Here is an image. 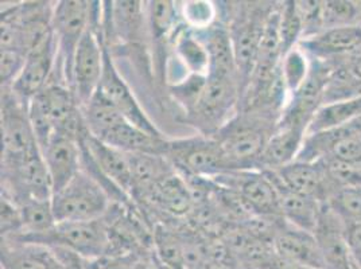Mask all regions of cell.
Wrapping results in <instances>:
<instances>
[{
	"mask_svg": "<svg viewBox=\"0 0 361 269\" xmlns=\"http://www.w3.org/2000/svg\"><path fill=\"white\" fill-rule=\"evenodd\" d=\"M278 118L257 111H238L213 134L219 142L229 171L257 170L260 155L274 134Z\"/></svg>",
	"mask_w": 361,
	"mask_h": 269,
	"instance_id": "1",
	"label": "cell"
},
{
	"mask_svg": "<svg viewBox=\"0 0 361 269\" xmlns=\"http://www.w3.org/2000/svg\"><path fill=\"white\" fill-rule=\"evenodd\" d=\"M29 118L39 150L54 132L80 139L88 131L75 92L62 82H50L29 100Z\"/></svg>",
	"mask_w": 361,
	"mask_h": 269,
	"instance_id": "2",
	"label": "cell"
},
{
	"mask_svg": "<svg viewBox=\"0 0 361 269\" xmlns=\"http://www.w3.org/2000/svg\"><path fill=\"white\" fill-rule=\"evenodd\" d=\"M240 97L238 78L209 73L195 104L185 112L186 121L196 127L200 134L213 136L236 115Z\"/></svg>",
	"mask_w": 361,
	"mask_h": 269,
	"instance_id": "3",
	"label": "cell"
},
{
	"mask_svg": "<svg viewBox=\"0 0 361 269\" xmlns=\"http://www.w3.org/2000/svg\"><path fill=\"white\" fill-rule=\"evenodd\" d=\"M115 202L106 189L81 170L73 180L51 198L57 223H85L104 218Z\"/></svg>",
	"mask_w": 361,
	"mask_h": 269,
	"instance_id": "4",
	"label": "cell"
},
{
	"mask_svg": "<svg viewBox=\"0 0 361 269\" xmlns=\"http://www.w3.org/2000/svg\"><path fill=\"white\" fill-rule=\"evenodd\" d=\"M229 8L226 27L232 39L243 94L254 73L264 26L274 6L264 7L263 3L262 6H255V3H238V6H231Z\"/></svg>",
	"mask_w": 361,
	"mask_h": 269,
	"instance_id": "5",
	"label": "cell"
},
{
	"mask_svg": "<svg viewBox=\"0 0 361 269\" xmlns=\"http://www.w3.org/2000/svg\"><path fill=\"white\" fill-rule=\"evenodd\" d=\"M53 7L49 1H26L1 7V49L27 56L51 31Z\"/></svg>",
	"mask_w": 361,
	"mask_h": 269,
	"instance_id": "6",
	"label": "cell"
},
{
	"mask_svg": "<svg viewBox=\"0 0 361 269\" xmlns=\"http://www.w3.org/2000/svg\"><path fill=\"white\" fill-rule=\"evenodd\" d=\"M94 1L62 0L54 3L51 29L59 49L57 81L71 88L75 50L85 31L90 29ZM56 75V73H54ZM54 78V77H53ZM72 89V88H71Z\"/></svg>",
	"mask_w": 361,
	"mask_h": 269,
	"instance_id": "7",
	"label": "cell"
},
{
	"mask_svg": "<svg viewBox=\"0 0 361 269\" xmlns=\"http://www.w3.org/2000/svg\"><path fill=\"white\" fill-rule=\"evenodd\" d=\"M166 159L185 178L213 180L228 173L226 158L213 136L197 134L185 139L167 140Z\"/></svg>",
	"mask_w": 361,
	"mask_h": 269,
	"instance_id": "8",
	"label": "cell"
},
{
	"mask_svg": "<svg viewBox=\"0 0 361 269\" xmlns=\"http://www.w3.org/2000/svg\"><path fill=\"white\" fill-rule=\"evenodd\" d=\"M16 241L41 244L45 246H63L81 254L87 260H97L111 252L109 221L106 215L104 218L85 223H57L45 234Z\"/></svg>",
	"mask_w": 361,
	"mask_h": 269,
	"instance_id": "9",
	"label": "cell"
},
{
	"mask_svg": "<svg viewBox=\"0 0 361 269\" xmlns=\"http://www.w3.org/2000/svg\"><path fill=\"white\" fill-rule=\"evenodd\" d=\"M1 163H13L39 151L29 118V101L1 88Z\"/></svg>",
	"mask_w": 361,
	"mask_h": 269,
	"instance_id": "10",
	"label": "cell"
},
{
	"mask_svg": "<svg viewBox=\"0 0 361 269\" xmlns=\"http://www.w3.org/2000/svg\"><path fill=\"white\" fill-rule=\"evenodd\" d=\"M104 51L106 42L100 20L92 18L90 29L85 31L77 46L72 68L71 88L75 92L81 108L90 103L99 89L104 69Z\"/></svg>",
	"mask_w": 361,
	"mask_h": 269,
	"instance_id": "11",
	"label": "cell"
},
{
	"mask_svg": "<svg viewBox=\"0 0 361 269\" xmlns=\"http://www.w3.org/2000/svg\"><path fill=\"white\" fill-rule=\"evenodd\" d=\"M213 180L238 195L252 215L282 217L279 194L267 171H229Z\"/></svg>",
	"mask_w": 361,
	"mask_h": 269,
	"instance_id": "12",
	"label": "cell"
},
{
	"mask_svg": "<svg viewBox=\"0 0 361 269\" xmlns=\"http://www.w3.org/2000/svg\"><path fill=\"white\" fill-rule=\"evenodd\" d=\"M97 92L102 96H104L106 100L121 112V116L127 121H130L137 128L146 131L147 134L152 136L165 137L164 134L158 130V127L146 115L143 108L137 103L133 90L119 73L112 58L111 50L108 49L106 44V51H104V69H103V75H102V81Z\"/></svg>",
	"mask_w": 361,
	"mask_h": 269,
	"instance_id": "13",
	"label": "cell"
},
{
	"mask_svg": "<svg viewBox=\"0 0 361 269\" xmlns=\"http://www.w3.org/2000/svg\"><path fill=\"white\" fill-rule=\"evenodd\" d=\"M57 61L59 49L51 29L45 38L29 51L22 72L8 88L14 90L20 99L29 101L53 81Z\"/></svg>",
	"mask_w": 361,
	"mask_h": 269,
	"instance_id": "14",
	"label": "cell"
},
{
	"mask_svg": "<svg viewBox=\"0 0 361 269\" xmlns=\"http://www.w3.org/2000/svg\"><path fill=\"white\" fill-rule=\"evenodd\" d=\"M51 184L53 194L60 192L82 170L80 139L54 132L41 149Z\"/></svg>",
	"mask_w": 361,
	"mask_h": 269,
	"instance_id": "15",
	"label": "cell"
},
{
	"mask_svg": "<svg viewBox=\"0 0 361 269\" xmlns=\"http://www.w3.org/2000/svg\"><path fill=\"white\" fill-rule=\"evenodd\" d=\"M298 46L314 60H346L361 50V25L326 29L303 38Z\"/></svg>",
	"mask_w": 361,
	"mask_h": 269,
	"instance_id": "16",
	"label": "cell"
},
{
	"mask_svg": "<svg viewBox=\"0 0 361 269\" xmlns=\"http://www.w3.org/2000/svg\"><path fill=\"white\" fill-rule=\"evenodd\" d=\"M274 173L279 177L287 189L298 194L312 196L321 204L328 202L331 195L337 190L328 177L324 161H294L293 163Z\"/></svg>",
	"mask_w": 361,
	"mask_h": 269,
	"instance_id": "17",
	"label": "cell"
},
{
	"mask_svg": "<svg viewBox=\"0 0 361 269\" xmlns=\"http://www.w3.org/2000/svg\"><path fill=\"white\" fill-rule=\"evenodd\" d=\"M274 251L287 261L314 269L325 268L324 256L314 233L285 224L274 239Z\"/></svg>",
	"mask_w": 361,
	"mask_h": 269,
	"instance_id": "18",
	"label": "cell"
},
{
	"mask_svg": "<svg viewBox=\"0 0 361 269\" xmlns=\"http://www.w3.org/2000/svg\"><path fill=\"white\" fill-rule=\"evenodd\" d=\"M307 128L301 125L276 124L274 134L259 158L257 170L278 171L282 167L293 163L305 142Z\"/></svg>",
	"mask_w": 361,
	"mask_h": 269,
	"instance_id": "19",
	"label": "cell"
},
{
	"mask_svg": "<svg viewBox=\"0 0 361 269\" xmlns=\"http://www.w3.org/2000/svg\"><path fill=\"white\" fill-rule=\"evenodd\" d=\"M142 199L149 202L152 208L177 218L188 217L195 209L190 189L177 171L157 183Z\"/></svg>",
	"mask_w": 361,
	"mask_h": 269,
	"instance_id": "20",
	"label": "cell"
},
{
	"mask_svg": "<svg viewBox=\"0 0 361 269\" xmlns=\"http://www.w3.org/2000/svg\"><path fill=\"white\" fill-rule=\"evenodd\" d=\"M274 182L281 202V213L287 224L314 233L319 221L322 204L312 196L298 194L282 183L274 171H267Z\"/></svg>",
	"mask_w": 361,
	"mask_h": 269,
	"instance_id": "21",
	"label": "cell"
},
{
	"mask_svg": "<svg viewBox=\"0 0 361 269\" xmlns=\"http://www.w3.org/2000/svg\"><path fill=\"white\" fill-rule=\"evenodd\" d=\"M1 269H63L57 256L45 245L1 239Z\"/></svg>",
	"mask_w": 361,
	"mask_h": 269,
	"instance_id": "22",
	"label": "cell"
},
{
	"mask_svg": "<svg viewBox=\"0 0 361 269\" xmlns=\"http://www.w3.org/2000/svg\"><path fill=\"white\" fill-rule=\"evenodd\" d=\"M196 32L209 56V73L233 77L240 81L232 39L226 25L223 22H214L208 29Z\"/></svg>",
	"mask_w": 361,
	"mask_h": 269,
	"instance_id": "23",
	"label": "cell"
},
{
	"mask_svg": "<svg viewBox=\"0 0 361 269\" xmlns=\"http://www.w3.org/2000/svg\"><path fill=\"white\" fill-rule=\"evenodd\" d=\"M133 171L131 199H142L151 189L174 174L176 170L162 155L150 154H127Z\"/></svg>",
	"mask_w": 361,
	"mask_h": 269,
	"instance_id": "24",
	"label": "cell"
},
{
	"mask_svg": "<svg viewBox=\"0 0 361 269\" xmlns=\"http://www.w3.org/2000/svg\"><path fill=\"white\" fill-rule=\"evenodd\" d=\"M177 29L173 34L176 57L189 75H208L209 56L196 31L188 26Z\"/></svg>",
	"mask_w": 361,
	"mask_h": 269,
	"instance_id": "25",
	"label": "cell"
},
{
	"mask_svg": "<svg viewBox=\"0 0 361 269\" xmlns=\"http://www.w3.org/2000/svg\"><path fill=\"white\" fill-rule=\"evenodd\" d=\"M361 118V97L321 105L307 127L306 134L344 127Z\"/></svg>",
	"mask_w": 361,
	"mask_h": 269,
	"instance_id": "26",
	"label": "cell"
},
{
	"mask_svg": "<svg viewBox=\"0 0 361 269\" xmlns=\"http://www.w3.org/2000/svg\"><path fill=\"white\" fill-rule=\"evenodd\" d=\"M154 249L170 269L186 268V239L164 226L154 229Z\"/></svg>",
	"mask_w": 361,
	"mask_h": 269,
	"instance_id": "27",
	"label": "cell"
},
{
	"mask_svg": "<svg viewBox=\"0 0 361 269\" xmlns=\"http://www.w3.org/2000/svg\"><path fill=\"white\" fill-rule=\"evenodd\" d=\"M322 31L361 23V1L328 0L321 6Z\"/></svg>",
	"mask_w": 361,
	"mask_h": 269,
	"instance_id": "28",
	"label": "cell"
},
{
	"mask_svg": "<svg viewBox=\"0 0 361 269\" xmlns=\"http://www.w3.org/2000/svg\"><path fill=\"white\" fill-rule=\"evenodd\" d=\"M279 37L282 58L295 49L303 38V22L294 0L283 1L279 6Z\"/></svg>",
	"mask_w": 361,
	"mask_h": 269,
	"instance_id": "29",
	"label": "cell"
},
{
	"mask_svg": "<svg viewBox=\"0 0 361 269\" xmlns=\"http://www.w3.org/2000/svg\"><path fill=\"white\" fill-rule=\"evenodd\" d=\"M147 6V16L152 38L162 41L174 34L177 27V7L173 1H150Z\"/></svg>",
	"mask_w": 361,
	"mask_h": 269,
	"instance_id": "30",
	"label": "cell"
},
{
	"mask_svg": "<svg viewBox=\"0 0 361 269\" xmlns=\"http://www.w3.org/2000/svg\"><path fill=\"white\" fill-rule=\"evenodd\" d=\"M325 204L345 226L361 221V187L337 189Z\"/></svg>",
	"mask_w": 361,
	"mask_h": 269,
	"instance_id": "31",
	"label": "cell"
},
{
	"mask_svg": "<svg viewBox=\"0 0 361 269\" xmlns=\"http://www.w3.org/2000/svg\"><path fill=\"white\" fill-rule=\"evenodd\" d=\"M312 61L309 60L307 54L302 50L300 46L288 51L281 61V75L283 84L286 87L288 96L294 93L306 80L310 72Z\"/></svg>",
	"mask_w": 361,
	"mask_h": 269,
	"instance_id": "32",
	"label": "cell"
},
{
	"mask_svg": "<svg viewBox=\"0 0 361 269\" xmlns=\"http://www.w3.org/2000/svg\"><path fill=\"white\" fill-rule=\"evenodd\" d=\"M182 13L188 27L195 31L208 29L216 20V7L211 1H186L182 3Z\"/></svg>",
	"mask_w": 361,
	"mask_h": 269,
	"instance_id": "33",
	"label": "cell"
},
{
	"mask_svg": "<svg viewBox=\"0 0 361 269\" xmlns=\"http://www.w3.org/2000/svg\"><path fill=\"white\" fill-rule=\"evenodd\" d=\"M0 60L1 88H7L14 84L18 75L22 72L26 54L16 50H1Z\"/></svg>",
	"mask_w": 361,
	"mask_h": 269,
	"instance_id": "34",
	"label": "cell"
},
{
	"mask_svg": "<svg viewBox=\"0 0 361 269\" xmlns=\"http://www.w3.org/2000/svg\"><path fill=\"white\" fill-rule=\"evenodd\" d=\"M345 236L352 254H361V221L345 226Z\"/></svg>",
	"mask_w": 361,
	"mask_h": 269,
	"instance_id": "35",
	"label": "cell"
},
{
	"mask_svg": "<svg viewBox=\"0 0 361 269\" xmlns=\"http://www.w3.org/2000/svg\"><path fill=\"white\" fill-rule=\"evenodd\" d=\"M259 269H314L310 267H305V265H300L291 261H287L285 258L279 257L278 254H272L270 260L267 263H264Z\"/></svg>",
	"mask_w": 361,
	"mask_h": 269,
	"instance_id": "36",
	"label": "cell"
},
{
	"mask_svg": "<svg viewBox=\"0 0 361 269\" xmlns=\"http://www.w3.org/2000/svg\"><path fill=\"white\" fill-rule=\"evenodd\" d=\"M353 257H355V260H356L359 268L361 269V254H353Z\"/></svg>",
	"mask_w": 361,
	"mask_h": 269,
	"instance_id": "37",
	"label": "cell"
},
{
	"mask_svg": "<svg viewBox=\"0 0 361 269\" xmlns=\"http://www.w3.org/2000/svg\"><path fill=\"white\" fill-rule=\"evenodd\" d=\"M356 56H357V57H359V58L361 60V50L359 51V53H357V54H356Z\"/></svg>",
	"mask_w": 361,
	"mask_h": 269,
	"instance_id": "38",
	"label": "cell"
},
{
	"mask_svg": "<svg viewBox=\"0 0 361 269\" xmlns=\"http://www.w3.org/2000/svg\"><path fill=\"white\" fill-rule=\"evenodd\" d=\"M357 121H359V124H360L361 125V118H359V119H357Z\"/></svg>",
	"mask_w": 361,
	"mask_h": 269,
	"instance_id": "39",
	"label": "cell"
},
{
	"mask_svg": "<svg viewBox=\"0 0 361 269\" xmlns=\"http://www.w3.org/2000/svg\"><path fill=\"white\" fill-rule=\"evenodd\" d=\"M360 25H361V23H360Z\"/></svg>",
	"mask_w": 361,
	"mask_h": 269,
	"instance_id": "40",
	"label": "cell"
}]
</instances>
